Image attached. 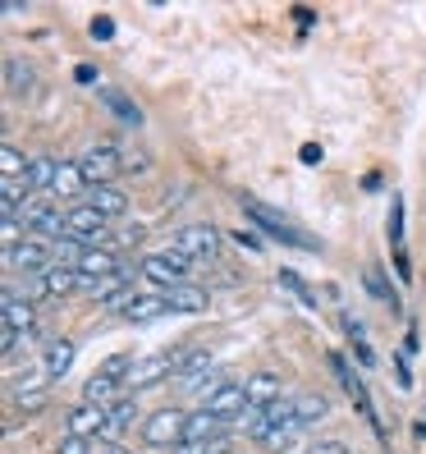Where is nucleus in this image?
Listing matches in <instances>:
<instances>
[{
  "label": "nucleus",
  "mask_w": 426,
  "mask_h": 454,
  "mask_svg": "<svg viewBox=\"0 0 426 454\" xmlns=\"http://www.w3.org/2000/svg\"><path fill=\"white\" fill-rule=\"evenodd\" d=\"M65 239H78L83 248H101L105 239H111V221L101 216L97 207H88V202H78V207H69L65 211Z\"/></svg>",
  "instance_id": "nucleus-2"
},
{
  "label": "nucleus",
  "mask_w": 426,
  "mask_h": 454,
  "mask_svg": "<svg viewBox=\"0 0 426 454\" xmlns=\"http://www.w3.org/2000/svg\"><path fill=\"white\" fill-rule=\"evenodd\" d=\"M65 427H69L65 436H83V441L105 436V404H88V399H83V404H74V409H69Z\"/></svg>",
  "instance_id": "nucleus-10"
},
{
  "label": "nucleus",
  "mask_w": 426,
  "mask_h": 454,
  "mask_svg": "<svg viewBox=\"0 0 426 454\" xmlns=\"http://www.w3.org/2000/svg\"><path fill=\"white\" fill-rule=\"evenodd\" d=\"M60 454H92V441H83V436H65V441H60Z\"/></svg>",
  "instance_id": "nucleus-32"
},
{
  "label": "nucleus",
  "mask_w": 426,
  "mask_h": 454,
  "mask_svg": "<svg viewBox=\"0 0 426 454\" xmlns=\"http://www.w3.org/2000/svg\"><path fill=\"white\" fill-rule=\"evenodd\" d=\"M115 271H120V262H115V253H105V248H88L83 262H78V280H83V289L105 280V276H115Z\"/></svg>",
  "instance_id": "nucleus-13"
},
{
  "label": "nucleus",
  "mask_w": 426,
  "mask_h": 454,
  "mask_svg": "<svg viewBox=\"0 0 426 454\" xmlns=\"http://www.w3.org/2000/svg\"><path fill=\"white\" fill-rule=\"evenodd\" d=\"M133 409H138V404H133V395H120L115 404H105V441H115V436L124 432L128 418H133Z\"/></svg>",
  "instance_id": "nucleus-23"
},
{
  "label": "nucleus",
  "mask_w": 426,
  "mask_h": 454,
  "mask_svg": "<svg viewBox=\"0 0 426 454\" xmlns=\"http://www.w3.org/2000/svg\"><path fill=\"white\" fill-rule=\"evenodd\" d=\"M330 367L339 372V381H344V390H349V395H353V404L362 409V418H367L371 427H376V409H371V395H367V386L358 381V372H353L349 363H344L339 354H330Z\"/></svg>",
  "instance_id": "nucleus-14"
},
{
  "label": "nucleus",
  "mask_w": 426,
  "mask_h": 454,
  "mask_svg": "<svg viewBox=\"0 0 426 454\" xmlns=\"http://www.w3.org/2000/svg\"><path fill=\"white\" fill-rule=\"evenodd\" d=\"M83 179H88V189H97V184H111L115 175H120V166H124V156L115 152V147H92V152H83Z\"/></svg>",
  "instance_id": "nucleus-9"
},
{
  "label": "nucleus",
  "mask_w": 426,
  "mask_h": 454,
  "mask_svg": "<svg viewBox=\"0 0 426 454\" xmlns=\"http://www.w3.org/2000/svg\"><path fill=\"white\" fill-rule=\"evenodd\" d=\"M88 207H97L101 216L111 221V216H124L128 211V193L115 189V184H97V189H88Z\"/></svg>",
  "instance_id": "nucleus-15"
},
{
  "label": "nucleus",
  "mask_w": 426,
  "mask_h": 454,
  "mask_svg": "<svg viewBox=\"0 0 426 454\" xmlns=\"http://www.w3.org/2000/svg\"><path fill=\"white\" fill-rule=\"evenodd\" d=\"M5 262L14 266V271H33V276H42V271H50V266H56V248L28 234V239H19L14 248H5Z\"/></svg>",
  "instance_id": "nucleus-6"
},
{
  "label": "nucleus",
  "mask_w": 426,
  "mask_h": 454,
  "mask_svg": "<svg viewBox=\"0 0 426 454\" xmlns=\"http://www.w3.org/2000/svg\"><path fill=\"white\" fill-rule=\"evenodd\" d=\"M166 308L170 312H206L211 299H206V289H198V285H174V289H166Z\"/></svg>",
  "instance_id": "nucleus-18"
},
{
  "label": "nucleus",
  "mask_w": 426,
  "mask_h": 454,
  "mask_svg": "<svg viewBox=\"0 0 426 454\" xmlns=\"http://www.w3.org/2000/svg\"><path fill=\"white\" fill-rule=\"evenodd\" d=\"M189 271H193V257H183L179 248L147 253V257H143V276H147L151 285H166V289L183 285V276H189Z\"/></svg>",
  "instance_id": "nucleus-3"
},
{
  "label": "nucleus",
  "mask_w": 426,
  "mask_h": 454,
  "mask_svg": "<svg viewBox=\"0 0 426 454\" xmlns=\"http://www.w3.org/2000/svg\"><path fill=\"white\" fill-rule=\"evenodd\" d=\"M238 207H244V216H248L257 230H266L271 239H280V244H294V248H316V239L298 234V230H294V221L280 216L275 207H266V202H257V198H238Z\"/></svg>",
  "instance_id": "nucleus-1"
},
{
  "label": "nucleus",
  "mask_w": 426,
  "mask_h": 454,
  "mask_svg": "<svg viewBox=\"0 0 426 454\" xmlns=\"http://www.w3.org/2000/svg\"><path fill=\"white\" fill-rule=\"evenodd\" d=\"M202 409H211L221 422L248 413V409H252V404H248V381H216V390H206V404H202Z\"/></svg>",
  "instance_id": "nucleus-8"
},
{
  "label": "nucleus",
  "mask_w": 426,
  "mask_h": 454,
  "mask_svg": "<svg viewBox=\"0 0 426 454\" xmlns=\"http://www.w3.org/2000/svg\"><path fill=\"white\" fill-rule=\"evenodd\" d=\"M183 422H189V413H179V409H156V413L143 422V441H147L151 450L183 445Z\"/></svg>",
  "instance_id": "nucleus-4"
},
{
  "label": "nucleus",
  "mask_w": 426,
  "mask_h": 454,
  "mask_svg": "<svg viewBox=\"0 0 426 454\" xmlns=\"http://www.w3.org/2000/svg\"><path fill=\"white\" fill-rule=\"evenodd\" d=\"M280 285H284V289H294L303 308H316V294L307 289V280H303V276H294V271H280Z\"/></svg>",
  "instance_id": "nucleus-29"
},
{
  "label": "nucleus",
  "mask_w": 426,
  "mask_h": 454,
  "mask_svg": "<svg viewBox=\"0 0 426 454\" xmlns=\"http://www.w3.org/2000/svg\"><path fill=\"white\" fill-rule=\"evenodd\" d=\"M83 189H88L83 166H78V161H60V175H56V193H60V198H74V193H83Z\"/></svg>",
  "instance_id": "nucleus-25"
},
{
  "label": "nucleus",
  "mask_w": 426,
  "mask_h": 454,
  "mask_svg": "<svg viewBox=\"0 0 426 454\" xmlns=\"http://www.w3.org/2000/svg\"><path fill=\"white\" fill-rule=\"evenodd\" d=\"M206 454H225V441H216V445H211Z\"/></svg>",
  "instance_id": "nucleus-38"
},
{
  "label": "nucleus",
  "mask_w": 426,
  "mask_h": 454,
  "mask_svg": "<svg viewBox=\"0 0 426 454\" xmlns=\"http://www.w3.org/2000/svg\"><path fill=\"white\" fill-rule=\"evenodd\" d=\"M367 289H371V294H376V299H385V303L394 299V289H390V285L381 280V271H367Z\"/></svg>",
  "instance_id": "nucleus-31"
},
{
  "label": "nucleus",
  "mask_w": 426,
  "mask_h": 454,
  "mask_svg": "<svg viewBox=\"0 0 426 454\" xmlns=\"http://www.w3.org/2000/svg\"><path fill=\"white\" fill-rule=\"evenodd\" d=\"M0 170H5V179H28V161H23V152L14 143L0 147Z\"/></svg>",
  "instance_id": "nucleus-27"
},
{
  "label": "nucleus",
  "mask_w": 426,
  "mask_h": 454,
  "mask_svg": "<svg viewBox=\"0 0 426 454\" xmlns=\"http://www.w3.org/2000/svg\"><path fill=\"white\" fill-rule=\"evenodd\" d=\"M303 161H307V166H316V161H321V147L307 143V147H303Z\"/></svg>",
  "instance_id": "nucleus-36"
},
{
  "label": "nucleus",
  "mask_w": 426,
  "mask_h": 454,
  "mask_svg": "<svg viewBox=\"0 0 426 454\" xmlns=\"http://www.w3.org/2000/svg\"><path fill=\"white\" fill-rule=\"evenodd\" d=\"M189 358V354H151V358H143V363H133V372H128V390L138 395V390H147V386H156V381H166L170 372H179V363Z\"/></svg>",
  "instance_id": "nucleus-7"
},
{
  "label": "nucleus",
  "mask_w": 426,
  "mask_h": 454,
  "mask_svg": "<svg viewBox=\"0 0 426 454\" xmlns=\"http://www.w3.org/2000/svg\"><path fill=\"white\" fill-rule=\"evenodd\" d=\"M120 390V377H111V372H97V377H88V386H83V399L88 404H115V395Z\"/></svg>",
  "instance_id": "nucleus-22"
},
{
  "label": "nucleus",
  "mask_w": 426,
  "mask_h": 454,
  "mask_svg": "<svg viewBox=\"0 0 426 454\" xmlns=\"http://www.w3.org/2000/svg\"><path fill=\"white\" fill-rule=\"evenodd\" d=\"M74 367V340H50L42 354V372L50 381H65V372Z\"/></svg>",
  "instance_id": "nucleus-17"
},
{
  "label": "nucleus",
  "mask_w": 426,
  "mask_h": 454,
  "mask_svg": "<svg viewBox=\"0 0 426 454\" xmlns=\"http://www.w3.org/2000/svg\"><path fill=\"white\" fill-rule=\"evenodd\" d=\"M5 331L33 335V299H19V289H5Z\"/></svg>",
  "instance_id": "nucleus-16"
},
{
  "label": "nucleus",
  "mask_w": 426,
  "mask_h": 454,
  "mask_svg": "<svg viewBox=\"0 0 426 454\" xmlns=\"http://www.w3.org/2000/svg\"><path fill=\"white\" fill-rule=\"evenodd\" d=\"M74 78H78V83H97V78H101V74H97L92 65H78V69H74Z\"/></svg>",
  "instance_id": "nucleus-35"
},
{
  "label": "nucleus",
  "mask_w": 426,
  "mask_h": 454,
  "mask_svg": "<svg viewBox=\"0 0 426 454\" xmlns=\"http://www.w3.org/2000/svg\"><path fill=\"white\" fill-rule=\"evenodd\" d=\"M83 280H78V271H65V266H50V271H42L33 280V299H65L69 289H78Z\"/></svg>",
  "instance_id": "nucleus-11"
},
{
  "label": "nucleus",
  "mask_w": 426,
  "mask_h": 454,
  "mask_svg": "<svg viewBox=\"0 0 426 454\" xmlns=\"http://www.w3.org/2000/svg\"><path fill=\"white\" fill-rule=\"evenodd\" d=\"M294 409H298V427H312V422H321L330 413L326 395H303V399H294Z\"/></svg>",
  "instance_id": "nucleus-26"
},
{
  "label": "nucleus",
  "mask_w": 426,
  "mask_h": 454,
  "mask_svg": "<svg viewBox=\"0 0 426 454\" xmlns=\"http://www.w3.org/2000/svg\"><path fill=\"white\" fill-rule=\"evenodd\" d=\"M5 74H10V92H28V88H33V69H28V65L10 60V65H5Z\"/></svg>",
  "instance_id": "nucleus-30"
},
{
  "label": "nucleus",
  "mask_w": 426,
  "mask_h": 454,
  "mask_svg": "<svg viewBox=\"0 0 426 454\" xmlns=\"http://www.w3.org/2000/svg\"><path fill=\"white\" fill-rule=\"evenodd\" d=\"M280 399V377L275 372H257V377L248 381V404L252 409H271Z\"/></svg>",
  "instance_id": "nucleus-19"
},
{
  "label": "nucleus",
  "mask_w": 426,
  "mask_h": 454,
  "mask_svg": "<svg viewBox=\"0 0 426 454\" xmlns=\"http://www.w3.org/2000/svg\"><path fill=\"white\" fill-rule=\"evenodd\" d=\"M221 441V418L211 409H198L183 422V445H216Z\"/></svg>",
  "instance_id": "nucleus-12"
},
{
  "label": "nucleus",
  "mask_w": 426,
  "mask_h": 454,
  "mask_svg": "<svg viewBox=\"0 0 426 454\" xmlns=\"http://www.w3.org/2000/svg\"><path fill=\"white\" fill-rule=\"evenodd\" d=\"M174 248H179L183 257H193V262H216V253H221V230H216V225H183V230L174 234Z\"/></svg>",
  "instance_id": "nucleus-5"
},
{
  "label": "nucleus",
  "mask_w": 426,
  "mask_h": 454,
  "mask_svg": "<svg viewBox=\"0 0 426 454\" xmlns=\"http://www.w3.org/2000/svg\"><path fill=\"white\" fill-rule=\"evenodd\" d=\"M56 175H60V161H50V156H33V161H28V189L33 193H56Z\"/></svg>",
  "instance_id": "nucleus-20"
},
{
  "label": "nucleus",
  "mask_w": 426,
  "mask_h": 454,
  "mask_svg": "<svg viewBox=\"0 0 426 454\" xmlns=\"http://www.w3.org/2000/svg\"><path fill=\"white\" fill-rule=\"evenodd\" d=\"M101 106H105V111H115L124 124H143L138 101H128V97H124V92H115V88H101Z\"/></svg>",
  "instance_id": "nucleus-24"
},
{
  "label": "nucleus",
  "mask_w": 426,
  "mask_h": 454,
  "mask_svg": "<svg viewBox=\"0 0 426 454\" xmlns=\"http://www.w3.org/2000/svg\"><path fill=\"white\" fill-rule=\"evenodd\" d=\"M83 244L78 239H56V266H65V271H78V262H83Z\"/></svg>",
  "instance_id": "nucleus-28"
},
{
  "label": "nucleus",
  "mask_w": 426,
  "mask_h": 454,
  "mask_svg": "<svg viewBox=\"0 0 426 454\" xmlns=\"http://www.w3.org/2000/svg\"><path fill=\"white\" fill-rule=\"evenodd\" d=\"M92 37H115V23L111 19H97L92 23Z\"/></svg>",
  "instance_id": "nucleus-34"
},
{
  "label": "nucleus",
  "mask_w": 426,
  "mask_h": 454,
  "mask_svg": "<svg viewBox=\"0 0 426 454\" xmlns=\"http://www.w3.org/2000/svg\"><path fill=\"white\" fill-rule=\"evenodd\" d=\"M105 454H133L128 445H111V450H105Z\"/></svg>",
  "instance_id": "nucleus-37"
},
{
  "label": "nucleus",
  "mask_w": 426,
  "mask_h": 454,
  "mask_svg": "<svg viewBox=\"0 0 426 454\" xmlns=\"http://www.w3.org/2000/svg\"><path fill=\"white\" fill-rule=\"evenodd\" d=\"M170 308H166V294H138L128 308H124V317L128 322H156V317H166Z\"/></svg>",
  "instance_id": "nucleus-21"
},
{
  "label": "nucleus",
  "mask_w": 426,
  "mask_h": 454,
  "mask_svg": "<svg viewBox=\"0 0 426 454\" xmlns=\"http://www.w3.org/2000/svg\"><path fill=\"white\" fill-rule=\"evenodd\" d=\"M307 454H349V445L344 441H316V445H307Z\"/></svg>",
  "instance_id": "nucleus-33"
}]
</instances>
